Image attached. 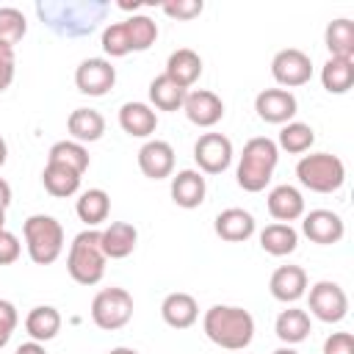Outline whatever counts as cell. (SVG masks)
<instances>
[{"mask_svg":"<svg viewBox=\"0 0 354 354\" xmlns=\"http://www.w3.org/2000/svg\"><path fill=\"white\" fill-rule=\"evenodd\" d=\"M108 354H138L136 348H127V346H116V348H111Z\"/></svg>","mask_w":354,"mask_h":354,"instance_id":"45","label":"cell"},{"mask_svg":"<svg viewBox=\"0 0 354 354\" xmlns=\"http://www.w3.org/2000/svg\"><path fill=\"white\" fill-rule=\"evenodd\" d=\"M28 33V22L25 14L14 6H3L0 8V44L14 47L17 41H22V36Z\"/></svg>","mask_w":354,"mask_h":354,"instance_id":"36","label":"cell"},{"mask_svg":"<svg viewBox=\"0 0 354 354\" xmlns=\"http://www.w3.org/2000/svg\"><path fill=\"white\" fill-rule=\"evenodd\" d=\"M310 313L324 324H340L348 315V296L346 290L332 282L321 279L310 288Z\"/></svg>","mask_w":354,"mask_h":354,"instance_id":"8","label":"cell"},{"mask_svg":"<svg viewBox=\"0 0 354 354\" xmlns=\"http://www.w3.org/2000/svg\"><path fill=\"white\" fill-rule=\"evenodd\" d=\"M25 332L36 343H47L61 332V313L50 304H39L25 315Z\"/></svg>","mask_w":354,"mask_h":354,"instance_id":"26","label":"cell"},{"mask_svg":"<svg viewBox=\"0 0 354 354\" xmlns=\"http://www.w3.org/2000/svg\"><path fill=\"white\" fill-rule=\"evenodd\" d=\"M202 329L210 343L227 351H243L254 337V318L249 310L235 304H213L205 318Z\"/></svg>","mask_w":354,"mask_h":354,"instance_id":"2","label":"cell"},{"mask_svg":"<svg viewBox=\"0 0 354 354\" xmlns=\"http://www.w3.org/2000/svg\"><path fill=\"white\" fill-rule=\"evenodd\" d=\"M254 111L268 124H288L296 116L299 102L288 88H263L254 97Z\"/></svg>","mask_w":354,"mask_h":354,"instance_id":"12","label":"cell"},{"mask_svg":"<svg viewBox=\"0 0 354 354\" xmlns=\"http://www.w3.org/2000/svg\"><path fill=\"white\" fill-rule=\"evenodd\" d=\"M124 30H127L130 53H144L158 39V25L147 14H133L130 19H124Z\"/></svg>","mask_w":354,"mask_h":354,"instance_id":"35","label":"cell"},{"mask_svg":"<svg viewBox=\"0 0 354 354\" xmlns=\"http://www.w3.org/2000/svg\"><path fill=\"white\" fill-rule=\"evenodd\" d=\"M17 324H19V313H17V307H14L8 299H0V348L11 340Z\"/></svg>","mask_w":354,"mask_h":354,"instance_id":"39","label":"cell"},{"mask_svg":"<svg viewBox=\"0 0 354 354\" xmlns=\"http://www.w3.org/2000/svg\"><path fill=\"white\" fill-rule=\"evenodd\" d=\"M8 205H11V185H8V183L0 177V207L6 210Z\"/></svg>","mask_w":354,"mask_h":354,"instance_id":"44","label":"cell"},{"mask_svg":"<svg viewBox=\"0 0 354 354\" xmlns=\"http://www.w3.org/2000/svg\"><path fill=\"white\" fill-rule=\"evenodd\" d=\"M260 246L266 254L271 257H285V254H293L296 246H299V232L290 227V224H268L263 232H260Z\"/></svg>","mask_w":354,"mask_h":354,"instance_id":"29","label":"cell"},{"mask_svg":"<svg viewBox=\"0 0 354 354\" xmlns=\"http://www.w3.org/2000/svg\"><path fill=\"white\" fill-rule=\"evenodd\" d=\"M324 44L329 58H354V22L346 17L332 19L324 30Z\"/></svg>","mask_w":354,"mask_h":354,"instance_id":"28","label":"cell"},{"mask_svg":"<svg viewBox=\"0 0 354 354\" xmlns=\"http://www.w3.org/2000/svg\"><path fill=\"white\" fill-rule=\"evenodd\" d=\"M268 290L277 301L282 304H296L304 293H307V274L301 266H279L271 279H268Z\"/></svg>","mask_w":354,"mask_h":354,"instance_id":"16","label":"cell"},{"mask_svg":"<svg viewBox=\"0 0 354 354\" xmlns=\"http://www.w3.org/2000/svg\"><path fill=\"white\" fill-rule=\"evenodd\" d=\"M274 144H277V149H285L290 155H301L315 144V130L304 122H288L279 130V138Z\"/></svg>","mask_w":354,"mask_h":354,"instance_id":"33","label":"cell"},{"mask_svg":"<svg viewBox=\"0 0 354 354\" xmlns=\"http://www.w3.org/2000/svg\"><path fill=\"white\" fill-rule=\"evenodd\" d=\"M271 354H299L293 346H282V348H277V351H271Z\"/></svg>","mask_w":354,"mask_h":354,"instance_id":"47","label":"cell"},{"mask_svg":"<svg viewBox=\"0 0 354 354\" xmlns=\"http://www.w3.org/2000/svg\"><path fill=\"white\" fill-rule=\"evenodd\" d=\"M296 177L315 194H332L346 183V163L332 152L301 155V160L296 163Z\"/></svg>","mask_w":354,"mask_h":354,"instance_id":"6","label":"cell"},{"mask_svg":"<svg viewBox=\"0 0 354 354\" xmlns=\"http://www.w3.org/2000/svg\"><path fill=\"white\" fill-rule=\"evenodd\" d=\"M136 243H138V230L127 221H111L105 230H100V246L111 260H124L127 254H133Z\"/></svg>","mask_w":354,"mask_h":354,"instance_id":"19","label":"cell"},{"mask_svg":"<svg viewBox=\"0 0 354 354\" xmlns=\"http://www.w3.org/2000/svg\"><path fill=\"white\" fill-rule=\"evenodd\" d=\"M171 199L177 207L183 210H194L205 202V194H207V183L202 177V171L196 169H183L171 177Z\"/></svg>","mask_w":354,"mask_h":354,"instance_id":"17","label":"cell"},{"mask_svg":"<svg viewBox=\"0 0 354 354\" xmlns=\"http://www.w3.org/2000/svg\"><path fill=\"white\" fill-rule=\"evenodd\" d=\"M138 169L149 180L171 177V171H174V149H171V144L169 141H160V138L147 141L138 149Z\"/></svg>","mask_w":354,"mask_h":354,"instance_id":"15","label":"cell"},{"mask_svg":"<svg viewBox=\"0 0 354 354\" xmlns=\"http://www.w3.org/2000/svg\"><path fill=\"white\" fill-rule=\"evenodd\" d=\"M271 75L279 86L296 88L313 77V61L307 53H301L296 47H285L271 58Z\"/></svg>","mask_w":354,"mask_h":354,"instance_id":"11","label":"cell"},{"mask_svg":"<svg viewBox=\"0 0 354 354\" xmlns=\"http://www.w3.org/2000/svg\"><path fill=\"white\" fill-rule=\"evenodd\" d=\"M19 254H22V243H19V238H17L14 232L3 230V232H0V266H11V263H17Z\"/></svg>","mask_w":354,"mask_h":354,"instance_id":"40","label":"cell"},{"mask_svg":"<svg viewBox=\"0 0 354 354\" xmlns=\"http://www.w3.org/2000/svg\"><path fill=\"white\" fill-rule=\"evenodd\" d=\"M183 111H185V116H188L191 124H196V127H213L224 116V102H221L218 94H213L207 88H196V91H188L185 94Z\"/></svg>","mask_w":354,"mask_h":354,"instance_id":"13","label":"cell"},{"mask_svg":"<svg viewBox=\"0 0 354 354\" xmlns=\"http://www.w3.org/2000/svg\"><path fill=\"white\" fill-rule=\"evenodd\" d=\"M14 354H47V348H44V343H36V340H28V343H22Z\"/></svg>","mask_w":354,"mask_h":354,"instance_id":"43","label":"cell"},{"mask_svg":"<svg viewBox=\"0 0 354 354\" xmlns=\"http://www.w3.org/2000/svg\"><path fill=\"white\" fill-rule=\"evenodd\" d=\"M75 213H77V218H80L88 230H94V227L102 224V221L108 218V213H111V196H108V191H102V188H88V191H83V194L77 196V202H75Z\"/></svg>","mask_w":354,"mask_h":354,"instance_id":"25","label":"cell"},{"mask_svg":"<svg viewBox=\"0 0 354 354\" xmlns=\"http://www.w3.org/2000/svg\"><path fill=\"white\" fill-rule=\"evenodd\" d=\"M321 86L329 94H346L354 86V58H329L321 66Z\"/></svg>","mask_w":354,"mask_h":354,"instance_id":"30","label":"cell"},{"mask_svg":"<svg viewBox=\"0 0 354 354\" xmlns=\"http://www.w3.org/2000/svg\"><path fill=\"white\" fill-rule=\"evenodd\" d=\"M14 72H17V55H14V47L0 44V91H6V88L11 86Z\"/></svg>","mask_w":354,"mask_h":354,"instance_id":"41","label":"cell"},{"mask_svg":"<svg viewBox=\"0 0 354 354\" xmlns=\"http://www.w3.org/2000/svg\"><path fill=\"white\" fill-rule=\"evenodd\" d=\"M194 160L205 174H221L232 163V141L224 133H202L194 144Z\"/></svg>","mask_w":354,"mask_h":354,"instance_id":"9","label":"cell"},{"mask_svg":"<svg viewBox=\"0 0 354 354\" xmlns=\"http://www.w3.org/2000/svg\"><path fill=\"white\" fill-rule=\"evenodd\" d=\"M160 315L171 329H188L199 318V304H196V299L191 293L177 290V293H169L160 301Z\"/></svg>","mask_w":354,"mask_h":354,"instance_id":"22","label":"cell"},{"mask_svg":"<svg viewBox=\"0 0 354 354\" xmlns=\"http://www.w3.org/2000/svg\"><path fill=\"white\" fill-rule=\"evenodd\" d=\"M133 318V296L124 288H102L91 301V321L105 329L116 332L127 326Z\"/></svg>","mask_w":354,"mask_h":354,"instance_id":"7","label":"cell"},{"mask_svg":"<svg viewBox=\"0 0 354 354\" xmlns=\"http://www.w3.org/2000/svg\"><path fill=\"white\" fill-rule=\"evenodd\" d=\"M80 177L77 171L66 169V166H58V163H47L44 171H41V183H44V191L50 196H58V199H66L72 194H77L80 188Z\"/></svg>","mask_w":354,"mask_h":354,"instance_id":"31","label":"cell"},{"mask_svg":"<svg viewBox=\"0 0 354 354\" xmlns=\"http://www.w3.org/2000/svg\"><path fill=\"white\" fill-rule=\"evenodd\" d=\"M6 158H8V147H6V141H3V136H0V166L6 163Z\"/></svg>","mask_w":354,"mask_h":354,"instance_id":"46","label":"cell"},{"mask_svg":"<svg viewBox=\"0 0 354 354\" xmlns=\"http://www.w3.org/2000/svg\"><path fill=\"white\" fill-rule=\"evenodd\" d=\"M3 230H6V210L0 207V232H3Z\"/></svg>","mask_w":354,"mask_h":354,"instance_id":"48","label":"cell"},{"mask_svg":"<svg viewBox=\"0 0 354 354\" xmlns=\"http://www.w3.org/2000/svg\"><path fill=\"white\" fill-rule=\"evenodd\" d=\"M163 75L188 91V88L199 80V75H202V58H199V53H194L191 47L174 50V53L166 58V72H163Z\"/></svg>","mask_w":354,"mask_h":354,"instance_id":"21","label":"cell"},{"mask_svg":"<svg viewBox=\"0 0 354 354\" xmlns=\"http://www.w3.org/2000/svg\"><path fill=\"white\" fill-rule=\"evenodd\" d=\"M301 232H304V235H307L313 243H321V246H332V243H337V241L346 235V224H343V218H340L337 213L318 207V210H310V213H304V221H301Z\"/></svg>","mask_w":354,"mask_h":354,"instance_id":"14","label":"cell"},{"mask_svg":"<svg viewBox=\"0 0 354 354\" xmlns=\"http://www.w3.org/2000/svg\"><path fill=\"white\" fill-rule=\"evenodd\" d=\"M185 94L188 91L183 86H177L174 80H169L166 75H158L149 83V102L158 111H180L183 102H185Z\"/></svg>","mask_w":354,"mask_h":354,"instance_id":"32","label":"cell"},{"mask_svg":"<svg viewBox=\"0 0 354 354\" xmlns=\"http://www.w3.org/2000/svg\"><path fill=\"white\" fill-rule=\"evenodd\" d=\"M39 19L58 36H88L108 14V3L100 0H47L36 3Z\"/></svg>","mask_w":354,"mask_h":354,"instance_id":"1","label":"cell"},{"mask_svg":"<svg viewBox=\"0 0 354 354\" xmlns=\"http://www.w3.org/2000/svg\"><path fill=\"white\" fill-rule=\"evenodd\" d=\"M266 205H268V213L279 224H290V221H296V218L304 216V196L293 185H277V188H271Z\"/></svg>","mask_w":354,"mask_h":354,"instance_id":"20","label":"cell"},{"mask_svg":"<svg viewBox=\"0 0 354 354\" xmlns=\"http://www.w3.org/2000/svg\"><path fill=\"white\" fill-rule=\"evenodd\" d=\"M66 130H69L72 141H77V144L100 141L105 133V116L94 108H75L66 119Z\"/></svg>","mask_w":354,"mask_h":354,"instance_id":"24","label":"cell"},{"mask_svg":"<svg viewBox=\"0 0 354 354\" xmlns=\"http://www.w3.org/2000/svg\"><path fill=\"white\" fill-rule=\"evenodd\" d=\"M75 86L80 94L105 97L116 86V66L108 58H86L75 69Z\"/></svg>","mask_w":354,"mask_h":354,"instance_id":"10","label":"cell"},{"mask_svg":"<svg viewBox=\"0 0 354 354\" xmlns=\"http://www.w3.org/2000/svg\"><path fill=\"white\" fill-rule=\"evenodd\" d=\"M274 332L277 337L285 343V346H296L301 340H307V335L313 332V324H310V315L299 307H288L277 315V324H274Z\"/></svg>","mask_w":354,"mask_h":354,"instance_id":"27","label":"cell"},{"mask_svg":"<svg viewBox=\"0 0 354 354\" xmlns=\"http://www.w3.org/2000/svg\"><path fill=\"white\" fill-rule=\"evenodd\" d=\"M254 227H257L254 224V216L249 210H243V207H227L213 221L216 235L221 241H227V243H243V241H249L254 235Z\"/></svg>","mask_w":354,"mask_h":354,"instance_id":"18","label":"cell"},{"mask_svg":"<svg viewBox=\"0 0 354 354\" xmlns=\"http://www.w3.org/2000/svg\"><path fill=\"white\" fill-rule=\"evenodd\" d=\"M47 163H58V166H66V169L83 174L88 169V152L77 141H55L47 152Z\"/></svg>","mask_w":354,"mask_h":354,"instance_id":"34","label":"cell"},{"mask_svg":"<svg viewBox=\"0 0 354 354\" xmlns=\"http://www.w3.org/2000/svg\"><path fill=\"white\" fill-rule=\"evenodd\" d=\"M160 8H163V14L171 17V19H194V17L202 14L205 3H202V0H171V3H163Z\"/></svg>","mask_w":354,"mask_h":354,"instance_id":"38","label":"cell"},{"mask_svg":"<svg viewBox=\"0 0 354 354\" xmlns=\"http://www.w3.org/2000/svg\"><path fill=\"white\" fill-rule=\"evenodd\" d=\"M102 53L111 55V58H124L130 53V41H127V30H124V22H111L105 30H102Z\"/></svg>","mask_w":354,"mask_h":354,"instance_id":"37","label":"cell"},{"mask_svg":"<svg viewBox=\"0 0 354 354\" xmlns=\"http://www.w3.org/2000/svg\"><path fill=\"white\" fill-rule=\"evenodd\" d=\"M22 235H25L28 254L36 266H50L64 252V227L53 216H44V213L28 216L22 224Z\"/></svg>","mask_w":354,"mask_h":354,"instance_id":"5","label":"cell"},{"mask_svg":"<svg viewBox=\"0 0 354 354\" xmlns=\"http://www.w3.org/2000/svg\"><path fill=\"white\" fill-rule=\"evenodd\" d=\"M119 127L133 138H147L158 127V113L147 102H124L119 108Z\"/></svg>","mask_w":354,"mask_h":354,"instance_id":"23","label":"cell"},{"mask_svg":"<svg viewBox=\"0 0 354 354\" xmlns=\"http://www.w3.org/2000/svg\"><path fill=\"white\" fill-rule=\"evenodd\" d=\"M279 163V149L271 138L266 136H254L243 144V152H241V160H238V171H235V180L243 191L249 194H257L263 191L271 177H274V169Z\"/></svg>","mask_w":354,"mask_h":354,"instance_id":"3","label":"cell"},{"mask_svg":"<svg viewBox=\"0 0 354 354\" xmlns=\"http://www.w3.org/2000/svg\"><path fill=\"white\" fill-rule=\"evenodd\" d=\"M105 252L100 246V230H83L69 243L66 271L77 285H97L105 277Z\"/></svg>","mask_w":354,"mask_h":354,"instance_id":"4","label":"cell"},{"mask_svg":"<svg viewBox=\"0 0 354 354\" xmlns=\"http://www.w3.org/2000/svg\"><path fill=\"white\" fill-rule=\"evenodd\" d=\"M324 354H354V337H351V332H332L324 340Z\"/></svg>","mask_w":354,"mask_h":354,"instance_id":"42","label":"cell"}]
</instances>
